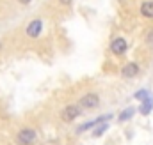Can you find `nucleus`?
<instances>
[{
  "label": "nucleus",
  "instance_id": "f257e3e1",
  "mask_svg": "<svg viewBox=\"0 0 153 145\" xmlns=\"http://www.w3.org/2000/svg\"><path fill=\"white\" fill-rule=\"evenodd\" d=\"M39 142V131L34 126L23 124L14 129L13 133V145H38Z\"/></svg>",
  "mask_w": 153,
  "mask_h": 145
},
{
  "label": "nucleus",
  "instance_id": "f03ea898",
  "mask_svg": "<svg viewBox=\"0 0 153 145\" xmlns=\"http://www.w3.org/2000/svg\"><path fill=\"white\" fill-rule=\"evenodd\" d=\"M82 115H84L82 106L78 103H70V105H66L64 108L61 110L59 119H61L62 124H71V122H75L76 119H80Z\"/></svg>",
  "mask_w": 153,
  "mask_h": 145
},
{
  "label": "nucleus",
  "instance_id": "7ed1b4c3",
  "mask_svg": "<svg viewBox=\"0 0 153 145\" xmlns=\"http://www.w3.org/2000/svg\"><path fill=\"white\" fill-rule=\"evenodd\" d=\"M78 105L82 106L84 111H93L102 105V97L98 92H85L80 99H78Z\"/></svg>",
  "mask_w": 153,
  "mask_h": 145
},
{
  "label": "nucleus",
  "instance_id": "20e7f679",
  "mask_svg": "<svg viewBox=\"0 0 153 145\" xmlns=\"http://www.w3.org/2000/svg\"><path fill=\"white\" fill-rule=\"evenodd\" d=\"M41 34H43V20L41 18L30 20L25 27V36L29 39H38V37H41Z\"/></svg>",
  "mask_w": 153,
  "mask_h": 145
},
{
  "label": "nucleus",
  "instance_id": "39448f33",
  "mask_svg": "<svg viewBox=\"0 0 153 145\" xmlns=\"http://www.w3.org/2000/svg\"><path fill=\"white\" fill-rule=\"evenodd\" d=\"M109 50L111 53L116 55V57H123L126 51H128V41L125 37H114L109 44Z\"/></svg>",
  "mask_w": 153,
  "mask_h": 145
},
{
  "label": "nucleus",
  "instance_id": "423d86ee",
  "mask_svg": "<svg viewBox=\"0 0 153 145\" xmlns=\"http://www.w3.org/2000/svg\"><path fill=\"white\" fill-rule=\"evenodd\" d=\"M111 119H112V113L100 115L98 119H94V120H91V122H85V124H82V126H78V127H76V135H82V133H85V131H89V129L96 127V126H98V124H102V122H109Z\"/></svg>",
  "mask_w": 153,
  "mask_h": 145
},
{
  "label": "nucleus",
  "instance_id": "0eeeda50",
  "mask_svg": "<svg viewBox=\"0 0 153 145\" xmlns=\"http://www.w3.org/2000/svg\"><path fill=\"white\" fill-rule=\"evenodd\" d=\"M141 74V66L137 62H126L123 67H121V76L126 78V80H134Z\"/></svg>",
  "mask_w": 153,
  "mask_h": 145
},
{
  "label": "nucleus",
  "instance_id": "6e6552de",
  "mask_svg": "<svg viewBox=\"0 0 153 145\" xmlns=\"http://www.w3.org/2000/svg\"><path fill=\"white\" fill-rule=\"evenodd\" d=\"M141 16L146 18V20H153V2L152 0L141 4Z\"/></svg>",
  "mask_w": 153,
  "mask_h": 145
},
{
  "label": "nucleus",
  "instance_id": "1a4fd4ad",
  "mask_svg": "<svg viewBox=\"0 0 153 145\" xmlns=\"http://www.w3.org/2000/svg\"><path fill=\"white\" fill-rule=\"evenodd\" d=\"M152 108H153V97L148 96L146 99L141 101V108H139V111H141V115H150Z\"/></svg>",
  "mask_w": 153,
  "mask_h": 145
},
{
  "label": "nucleus",
  "instance_id": "9d476101",
  "mask_svg": "<svg viewBox=\"0 0 153 145\" xmlns=\"http://www.w3.org/2000/svg\"><path fill=\"white\" fill-rule=\"evenodd\" d=\"M134 113H135V108H134V106H128L126 110H123V111L119 113L117 120H119V122H126V120H130V119L134 117Z\"/></svg>",
  "mask_w": 153,
  "mask_h": 145
},
{
  "label": "nucleus",
  "instance_id": "9b49d317",
  "mask_svg": "<svg viewBox=\"0 0 153 145\" xmlns=\"http://www.w3.org/2000/svg\"><path fill=\"white\" fill-rule=\"evenodd\" d=\"M107 129H109V122H102V124H98L96 127H93V136H94V138H96V136H102Z\"/></svg>",
  "mask_w": 153,
  "mask_h": 145
},
{
  "label": "nucleus",
  "instance_id": "f8f14e48",
  "mask_svg": "<svg viewBox=\"0 0 153 145\" xmlns=\"http://www.w3.org/2000/svg\"><path fill=\"white\" fill-rule=\"evenodd\" d=\"M144 42H146L148 46H153V27L146 30V34H144Z\"/></svg>",
  "mask_w": 153,
  "mask_h": 145
},
{
  "label": "nucleus",
  "instance_id": "ddd939ff",
  "mask_svg": "<svg viewBox=\"0 0 153 145\" xmlns=\"http://www.w3.org/2000/svg\"><path fill=\"white\" fill-rule=\"evenodd\" d=\"M148 96H152V94H150L148 90H144V89H143V90H139V92L135 94V99H141V101H143V99H146Z\"/></svg>",
  "mask_w": 153,
  "mask_h": 145
},
{
  "label": "nucleus",
  "instance_id": "4468645a",
  "mask_svg": "<svg viewBox=\"0 0 153 145\" xmlns=\"http://www.w3.org/2000/svg\"><path fill=\"white\" fill-rule=\"evenodd\" d=\"M73 0H59V4H62V5H70Z\"/></svg>",
  "mask_w": 153,
  "mask_h": 145
},
{
  "label": "nucleus",
  "instance_id": "2eb2a0df",
  "mask_svg": "<svg viewBox=\"0 0 153 145\" xmlns=\"http://www.w3.org/2000/svg\"><path fill=\"white\" fill-rule=\"evenodd\" d=\"M18 2H20V4H23V5H27V4H30L32 0H18Z\"/></svg>",
  "mask_w": 153,
  "mask_h": 145
},
{
  "label": "nucleus",
  "instance_id": "dca6fc26",
  "mask_svg": "<svg viewBox=\"0 0 153 145\" xmlns=\"http://www.w3.org/2000/svg\"><path fill=\"white\" fill-rule=\"evenodd\" d=\"M2 48H4V42H2V41H0V51H2Z\"/></svg>",
  "mask_w": 153,
  "mask_h": 145
},
{
  "label": "nucleus",
  "instance_id": "f3484780",
  "mask_svg": "<svg viewBox=\"0 0 153 145\" xmlns=\"http://www.w3.org/2000/svg\"><path fill=\"white\" fill-rule=\"evenodd\" d=\"M0 145H4V144H0Z\"/></svg>",
  "mask_w": 153,
  "mask_h": 145
},
{
  "label": "nucleus",
  "instance_id": "a211bd4d",
  "mask_svg": "<svg viewBox=\"0 0 153 145\" xmlns=\"http://www.w3.org/2000/svg\"><path fill=\"white\" fill-rule=\"evenodd\" d=\"M107 145H109V144H107Z\"/></svg>",
  "mask_w": 153,
  "mask_h": 145
}]
</instances>
